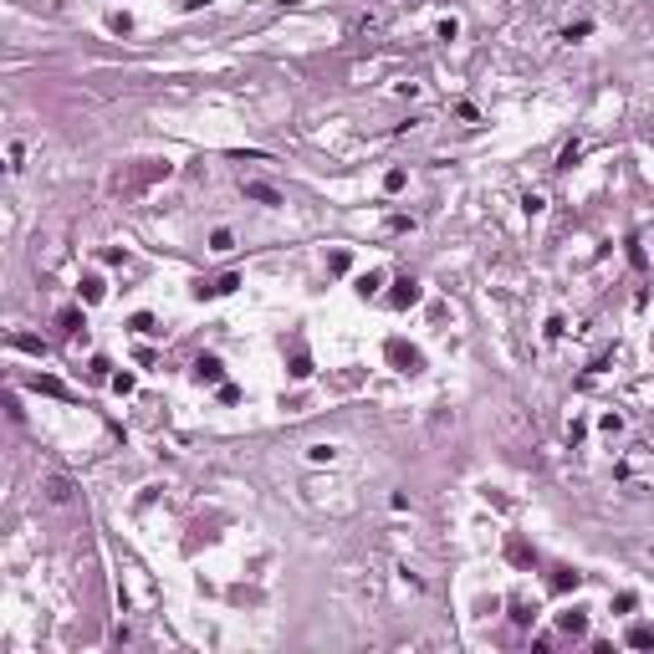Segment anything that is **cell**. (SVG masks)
<instances>
[{
  "label": "cell",
  "instance_id": "obj_13",
  "mask_svg": "<svg viewBox=\"0 0 654 654\" xmlns=\"http://www.w3.org/2000/svg\"><path fill=\"white\" fill-rule=\"evenodd\" d=\"M133 333H159V327H153L149 312H138V317H133Z\"/></svg>",
  "mask_w": 654,
  "mask_h": 654
},
{
  "label": "cell",
  "instance_id": "obj_9",
  "mask_svg": "<svg viewBox=\"0 0 654 654\" xmlns=\"http://www.w3.org/2000/svg\"><path fill=\"white\" fill-rule=\"evenodd\" d=\"M378 281H384V277H378V271H368V277H358V292H363V297H373V292H378Z\"/></svg>",
  "mask_w": 654,
  "mask_h": 654
},
{
  "label": "cell",
  "instance_id": "obj_4",
  "mask_svg": "<svg viewBox=\"0 0 654 654\" xmlns=\"http://www.w3.org/2000/svg\"><path fill=\"white\" fill-rule=\"evenodd\" d=\"M420 302V286L414 281H399V292H394V307H414Z\"/></svg>",
  "mask_w": 654,
  "mask_h": 654
},
{
  "label": "cell",
  "instance_id": "obj_6",
  "mask_svg": "<svg viewBox=\"0 0 654 654\" xmlns=\"http://www.w3.org/2000/svg\"><path fill=\"white\" fill-rule=\"evenodd\" d=\"M557 624H562V634H583V629H588L583 613H557Z\"/></svg>",
  "mask_w": 654,
  "mask_h": 654
},
{
  "label": "cell",
  "instance_id": "obj_2",
  "mask_svg": "<svg viewBox=\"0 0 654 654\" xmlns=\"http://www.w3.org/2000/svg\"><path fill=\"white\" fill-rule=\"evenodd\" d=\"M389 358H394V363H404V373H414V368H420V353H414V348H404L399 337L389 343Z\"/></svg>",
  "mask_w": 654,
  "mask_h": 654
},
{
  "label": "cell",
  "instance_id": "obj_10",
  "mask_svg": "<svg viewBox=\"0 0 654 654\" xmlns=\"http://www.w3.org/2000/svg\"><path fill=\"white\" fill-rule=\"evenodd\" d=\"M230 245H235L230 230H215V235H210V251H230Z\"/></svg>",
  "mask_w": 654,
  "mask_h": 654
},
{
  "label": "cell",
  "instance_id": "obj_3",
  "mask_svg": "<svg viewBox=\"0 0 654 654\" xmlns=\"http://www.w3.org/2000/svg\"><path fill=\"white\" fill-rule=\"evenodd\" d=\"M194 378H200V384H220L225 368H220V358H200V363H194Z\"/></svg>",
  "mask_w": 654,
  "mask_h": 654
},
{
  "label": "cell",
  "instance_id": "obj_1",
  "mask_svg": "<svg viewBox=\"0 0 654 654\" xmlns=\"http://www.w3.org/2000/svg\"><path fill=\"white\" fill-rule=\"evenodd\" d=\"M41 491H46V501H51V506H72V480H67V476H46V486H41Z\"/></svg>",
  "mask_w": 654,
  "mask_h": 654
},
{
  "label": "cell",
  "instance_id": "obj_8",
  "mask_svg": "<svg viewBox=\"0 0 654 654\" xmlns=\"http://www.w3.org/2000/svg\"><path fill=\"white\" fill-rule=\"evenodd\" d=\"M97 297H102V281L87 277V281H82V302H97Z\"/></svg>",
  "mask_w": 654,
  "mask_h": 654
},
{
  "label": "cell",
  "instance_id": "obj_7",
  "mask_svg": "<svg viewBox=\"0 0 654 654\" xmlns=\"http://www.w3.org/2000/svg\"><path fill=\"white\" fill-rule=\"evenodd\" d=\"M629 644H634V649H649V644H654V634L644 629V624H634V629H629Z\"/></svg>",
  "mask_w": 654,
  "mask_h": 654
},
{
  "label": "cell",
  "instance_id": "obj_12",
  "mask_svg": "<svg viewBox=\"0 0 654 654\" xmlns=\"http://www.w3.org/2000/svg\"><path fill=\"white\" fill-rule=\"evenodd\" d=\"M578 153H583V143H568V149H562V159H557V164H562V169H572V159H578Z\"/></svg>",
  "mask_w": 654,
  "mask_h": 654
},
{
  "label": "cell",
  "instance_id": "obj_5",
  "mask_svg": "<svg viewBox=\"0 0 654 654\" xmlns=\"http://www.w3.org/2000/svg\"><path fill=\"white\" fill-rule=\"evenodd\" d=\"M245 194H251V200H261V205H281V194L271 189V185H245Z\"/></svg>",
  "mask_w": 654,
  "mask_h": 654
},
{
  "label": "cell",
  "instance_id": "obj_11",
  "mask_svg": "<svg viewBox=\"0 0 654 654\" xmlns=\"http://www.w3.org/2000/svg\"><path fill=\"white\" fill-rule=\"evenodd\" d=\"M235 286H241V277H220L210 292H215V297H225V292H235Z\"/></svg>",
  "mask_w": 654,
  "mask_h": 654
}]
</instances>
